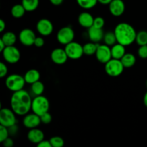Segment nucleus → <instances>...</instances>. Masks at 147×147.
I'll return each instance as SVG.
<instances>
[{"label":"nucleus","mask_w":147,"mask_h":147,"mask_svg":"<svg viewBox=\"0 0 147 147\" xmlns=\"http://www.w3.org/2000/svg\"><path fill=\"white\" fill-rule=\"evenodd\" d=\"M111 49L112 58L121 60L126 54V46L121 45L119 43H116L114 45L111 47Z\"/></svg>","instance_id":"nucleus-19"},{"label":"nucleus","mask_w":147,"mask_h":147,"mask_svg":"<svg viewBox=\"0 0 147 147\" xmlns=\"http://www.w3.org/2000/svg\"><path fill=\"white\" fill-rule=\"evenodd\" d=\"M78 22L81 27L88 29L93 25L94 17L90 13L87 12V11H83L78 15Z\"/></svg>","instance_id":"nucleus-17"},{"label":"nucleus","mask_w":147,"mask_h":147,"mask_svg":"<svg viewBox=\"0 0 147 147\" xmlns=\"http://www.w3.org/2000/svg\"><path fill=\"white\" fill-rule=\"evenodd\" d=\"M25 83L24 78L19 74L10 75L7 76L5 80L6 87L13 93L22 90L25 86Z\"/></svg>","instance_id":"nucleus-4"},{"label":"nucleus","mask_w":147,"mask_h":147,"mask_svg":"<svg viewBox=\"0 0 147 147\" xmlns=\"http://www.w3.org/2000/svg\"><path fill=\"white\" fill-rule=\"evenodd\" d=\"M8 73V67L3 62L0 63V77L4 78Z\"/></svg>","instance_id":"nucleus-35"},{"label":"nucleus","mask_w":147,"mask_h":147,"mask_svg":"<svg viewBox=\"0 0 147 147\" xmlns=\"http://www.w3.org/2000/svg\"><path fill=\"white\" fill-rule=\"evenodd\" d=\"M105 25V20L102 17H97L94 18V22H93V25L95 27L97 28L103 29V27Z\"/></svg>","instance_id":"nucleus-32"},{"label":"nucleus","mask_w":147,"mask_h":147,"mask_svg":"<svg viewBox=\"0 0 147 147\" xmlns=\"http://www.w3.org/2000/svg\"><path fill=\"white\" fill-rule=\"evenodd\" d=\"M117 43L124 46H129L136 41V32L134 27L126 22H121L116 26L114 30Z\"/></svg>","instance_id":"nucleus-2"},{"label":"nucleus","mask_w":147,"mask_h":147,"mask_svg":"<svg viewBox=\"0 0 147 147\" xmlns=\"http://www.w3.org/2000/svg\"><path fill=\"white\" fill-rule=\"evenodd\" d=\"M103 40L104 42V44L109 46V47H112V46L117 43V40H116V37L114 32L110 31L105 33Z\"/></svg>","instance_id":"nucleus-27"},{"label":"nucleus","mask_w":147,"mask_h":147,"mask_svg":"<svg viewBox=\"0 0 147 147\" xmlns=\"http://www.w3.org/2000/svg\"><path fill=\"white\" fill-rule=\"evenodd\" d=\"M37 37L35 33L32 30L29 28L23 29L19 33L18 38L22 45L26 47L34 45V41Z\"/></svg>","instance_id":"nucleus-10"},{"label":"nucleus","mask_w":147,"mask_h":147,"mask_svg":"<svg viewBox=\"0 0 147 147\" xmlns=\"http://www.w3.org/2000/svg\"><path fill=\"white\" fill-rule=\"evenodd\" d=\"M22 4L29 12L35 11L40 4V0H22Z\"/></svg>","instance_id":"nucleus-24"},{"label":"nucleus","mask_w":147,"mask_h":147,"mask_svg":"<svg viewBox=\"0 0 147 147\" xmlns=\"http://www.w3.org/2000/svg\"><path fill=\"white\" fill-rule=\"evenodd\" d=\"M138 55L139 57L142 59H146L147 58V45H142L139 46V49H138Z\"/></svg>","instance_id":"nucleus-34"},{"label":"nucleus","mask_w":147,"mask_h":147,"mask_svg":"<svg viewBox=\"0 0 147 147\" xmlns=\"http://www.w3.org/2000/svg\"><path fill=\"white\" fill-rule=\"evenodd\" d=\"M135 42L139 46L147 45V31L142 30L137 32Z\"/></svg>","instance_id":"nucleus-29"},{"label":"nucleus","mask_w":147,"mask_h":147,"mask_svg":"<svg viewBox=\"0 0 147 147\" xmlns=\"http://www.w3.org/2000/svg\"><path fill=\"white\" fill-rule=\"evenodd\" d=\"M74 38L75 32L70 26L62 27L57 33V40L61 45H66L73 42Z\"/></svg>","instance_id":"nucleus-9"},{"label":"nucleus","mask_w":147,"mask_h":147,"mask_svg":"<svg viewBox=\"0 0 147 147\" xmlns=\"http://www.w3.org/2000/svg\"><path fill=\"white\" fill-rule=\"evenodd\" d=\"M95 55L98 61L100 62L102 64H106L111 59H112L111 47L106 45V44H99Z\"/></svg>","instance_id":"nucleus-11"},{"label":"nucleus","mask_w":147,"mask_h":147,"mask_svg":"<svg viewBox=\"0 0 147 147\" xmlns=\"http://www.w3.org/2000/svg\"><path fill=\"white\" fill-rule=\"evenodd\" d=\"M50 57H51L52 61L55 64L59 65L65 64L67 62V59H68V57H67V55L65 49L60 48V47L54 49L52 51Z\"/></svg>","instance_id":"nucleus-13"},{"label":"nucleus","mask_w":147,"mask_h":147,"mask_svg":"<svg viewBox=\"0 0 147 147\" xmlns=\"http://www.w3.org/2000/svg\"><path fill=\"white\" fill-rule=\"evenodd\" d=\"M104 34L103 29L97 28L94 26H92L91 27L88 29V35L90 42H93L95 43H99L103 40Z\"/></svg>","instance_id":"nucleus-16"},{"label":"nucleus","mask_w":147,"mask_h":147,"mask_svg":"<svg viewBox=\"0 0 147 147\" xmlns=\"http://www.w3.org/2000/svg\"><path fill=\"white\" fill-rule=\"evenodd\" d=\"M65 50L67 55L68 58L71 60H78L84 55L83 46L77 42H71L65 45Z\"/></svg>","instance_id":"nucleus-7"},{"label":"nucleus","mask_w":147,"mask_h":147,"mask_svg":"<svg viewBox=\"0 0 147 147\" xmlns=\"http://www.w3.org/2000/svg\"><path fill=\"white\" fill-rule=\"evenodd\" d=\"M124 66L122 64L121 60L111 59L105 64V71L108 76L111 77H118L123 73Z\"/></svg>","instance_id":"nucleus-5"},{"label":"nucleus","mask_w":147,"mask_h":147,"mask_svg":"<svg viewBox=\"0 0 147 147\" xmlns=\"http://www.w3.org/2000/svg\"><path fill=\"white\" fill-rule=\"evenodd\" d=\"M9 136L8 128L0 125V142L2 143L4 140L9 137Z\"/></svg>","instance_id":"nucleus-31"},{"label":"nucleus","mask_w":147,"mask_h":147,"mask_svg":"<svg viewBox=\"0 0 147 147\" xmlns=\"http://www.w3.org/2000/svg\"><path fill=\"white\" fill-rule=\"evenodd\" d=\"M24 80L26 83L28 84H33L35 82L39 81L40 79V72L35 69H30L27 70L24 76Z\"/></svg>","instance_id":"nucleus-20"},{"label":"nucleus","mask_w":147,"mask_h":147,"mask_svg":"<svg viewBox=\"0 0 147 147\" xmlns=\"http://www.w3.org/2000/svg\"><path fill=\"white\" fill-rule=\"evenodd\" d=\"M36 147H53V146L50 144V141L43 140L42 142H41L38 144H37V146Z\"/></svg>","instance_id":"nucleus-39"},{"label":"nucleus","mask_w":147,"mask_h":147,"mask_svg":"<svg viewBox=\"0 0 147 147\" xmlns=\"http://www.w3.org/2000/svg\"><path fill=\"white\" fill-rule=\"evenodd\" d=\"M6 47H7V46H6V45L4 44V42L2 41V40H1V39H0V52L1 53V52H2L3 50L5 49Z\"/></svg>","instance_id":"nucleus-43"},{"label":"nucleus","mask_w":147,"mask_h":147,"mask_svg":"<svg viewBox=\"0 0 147 147\" xmlns=\"http://www.w3.org/2000/svg\"><path fill=\"white\" fill-rule=\"evenodd\" d=\"M0 124L9 128L17 124L16 113L12 109L8 108H1L0 110Z\"/></svg>","instance_id":"nucleus-6"},{"label":"nucleus","mask_w":147,"mask_h":147,"mask_svg":"<svg viewBox=\"0 0 147 147\" xmlns=\"http://www.w3.org/2000/svg\"><path fill=\"white\" fill-rule=\"evenodd\" d=\"M109 11L114 17H121L124 13L125 4L123 0H113L109 5Z\"/></svg>","instance_id":"nucleus-15"},{"label":"nucleus","mask_w":147,"mask_h":147,"mask_svg":"<svg viewBox=\"0 0 147 147\" xmlns=\"http://www.w3.org/2000/svg\"><path fill=\"white\" fill-rule=\"evenodd\" d=\"M98 45L99 43H95L93 42L86 43L83 45V52H84V54L86 55H96V50H97Z\"/></svg>","instance_id":"nucleus-25"},{"label":"nucleus","mask_w":147,"mask_h":147,"mask_svg":"<svg viewBox=\"0 0 147 147\" xmlns=\"http://www.w3.org/2000/svg\"><path fill=\"white\" fill-rule=\"evenodd\" d=\"M112 1H113V0H98V3L103 4V5H109V4H110Z\"/></svg>","instance_id":"nucleus-42"},{"label":"nucleus","mask_w":147,"mask_h":147,"mask_svg":"<svg viewBox=\"0 0 147 147\" xmlns=\"http://www.w3.org/2000/svg\"><path fill=\"white\" fill-rule=\"evenodd\" d=\"M78 5L84 9H93L98 4V0H76Z\"/></svg>","instance_id":"nucleus-28"},{"label":"nucleus","mask_w":147,"mask_h":147,"mask_svg":"<svg viewBox=\"0 0 147 147\" xmlns=\"http://www.w3.org/2000/svg\"><path fill=\"white\" fill-rule=\"evenodd\" d=\"M49 141L53 147H63L65 145L64 139L58 136H53L50 138Z\"/></svg>","instance_id":"nucleus-30"},{"label":"nucleus","mask_w":147,"mask_h":147,"mask_svg":"<svg viewBox=\"0 0 147 147\" xmlns=\"http://www.w3.org/2000/svg\"><path fill=\"white\" fill-rule=\"evenodd\" d=\"M144 103L145 106L147 108V91L145 93L144 96Z\"/></svg>","instance_id":"nucleus-44"},{"label":"nucleus","mask_w":147,"mask_h":147,"mask_svg":"<svg viewBox=\"0 0 147 147\" xmlns=\"http://www.w3.org/2000/svg\"><path fill=\"white\" fill-rule=\"evenodd\" d=\"M50 2L54 6H60L63 3L64 0H49Z\"/></svg>","instance_id":"nucleus-40"},{"label":"nucleus","mask_w":147,"mask_h":147,"mask_svg":"<svg viewBox=\"0 0 147 147\" xmlns=\"http://www.w3.org/2000/svg\"><path fill=\"white\" fill-rule=\"evenodd\" d=\"M31 96L27 90H22L13 93L10 99L11 109L17 116H25L32 110Z\"/></svg>","instance_id":"nucleus-1"},{"label":"nucleus","mask_w":147,"mask_h":147,"mask_svg":"<svg viewBox=\"0 0 147 147\" xmlns=\"http://www.w3.org/2000/svg\"><path fill=\"white\" fill-rule=\"evenodd\" d=\"M49 108H50V102L45 96L41 95V96H35L32 99V111L33 113H36L38 116H40L48 112Z\"/></svg>","instance_id":"nucleus-3"},{"label":"nucleus","mask_w":147,"mask_h":147,"mask_svg":"<svg viewBox=\"0 0 147 147\" xmlns=\"http://www.w3.org/2000/svg\"><path fill=\"white\" fill-rule=\"evenodd\" d=\"M36 29H37V32L40 35L47 37V36L50 35L53 33L54 27H53V23L50 20L43 18L37 22Z\"/></svg>","instance_id":"nucleus-12"},{"label":"nucleus","mask_w":147,"mask_h":147,"mask_svg":"<svg viewBox=\"0 0 147 147\" xmlns=\"http://www.w3.org/2000/svg\"><path fill=\"white\" fill-rule=\"evenodd\" d=\"M2 144L4 147H13L14 146V141L11 138L9 137L2 142Z\"/></svg>","instance_id":"nucleus-37"},{"label":"nucleus","mask_w":147,"mask_h":147,"mask_svg":"<svg viewBox=\"0 0 147 147\" xmlns=\"http://www.w3.org/2000/svg\"><path fill=\"white\" fill-rule=\"evenodd\" d=\"M5 29H6V22H4V20L1 19V20H0V32H3Z\"/></svg>","instance_id":"nucleus-41"},{"label":"nucleus","mask_w":147,"mask_h":147,"mask_svg":"<svg viewBox=\"0 0 147 147\" xmlns=\"http://www.w3.org/2000/svg\"><path fill=\"white\" fill-rule=\"evenodd\" d=\"M4 60L9 64H16L20 60L21 54L17 47L14 45L7 46L1 52Z\"/></svg>","instance_id":"nucleus-8"},{"label":"nucleus","mask_w":147,"mask_h":147,"mask_svg":"<svg viewBox=\"0 0 147 147\" xmlns=\"http://www.w3.org/2000/svg\"><path fill=\"white\" fill-rule=\"evenodd\" d=\"M26 11H27L22 4H14L11 9V16L16 19L22 18L24 15Z\"/></svg>","instance_id":"nucleus-23"},{"label":"nucleus","mask_w":147,"mask_h":147,"mask_svg":"<svg viewBox=\"0 0 147 147\" xmlns=\"http://www.w3.org/2000/svg\"><path fill=\"white\" fill-rule=\"evenodd\" d=\"M40 119H41L42 123L49 124V123H51L52 120H53V117H52V115L49 112H47V113L40 116Z\"/></svg>","instance_id":"nucleus-33"},{"label":"nucleus","mask_w":147,"mask_h":147,"mask_svg":"<svg viewBox=\"0 0 147 147\" xmlns=\"http://www.w3.org/2000/svg\"><path fill=\"white\" fill-rule=\"evenodd\" d=\"M1 39L4 42L6 46H12L17 42V35L13 32H6L1 36Z\"/></svg>","instance_id":"nucleus-21"},{"label":"nucleus","mask_w":147,"mask_h":147,"mask_svg":"<svg viewBox=\"0 0 147 147\" xmlns=\"http://www.w3.org/2000/svg\"><path fill=\"white\" fill-rule=\"evenodd\" d=\"M45 90V86L40 80L35 82L31 85V92L34 96H38L42 95Z\"/></svg>","instance_id":"nucleus-26"},{"label":"nucleus","mask_w":147,"mask_h":147,"mask_svg":"<svg viewBox=\"0 0 147 147\" xmlns=\"http://www.w3.org/2000/svg\"><path fill=\"white\" fill-rule=\"evenodd\" d=\"M8 130L9 132V135L13 136V135H15L18 132V126H17V124H15L14 126H11V127H9Z\"/></svg>","instance_id":"nucleus-38"},{"label":"nucleus","mask_w":147,"mask_h":147,"mask_svg":"<svg viewBox=\"0 0 147 147\" xmlns=\"http://www.w3.org/2000/svg\"><path fill=\"white\" fill-rule=\"evenodd\" d=\"M22 122L23 125L27 129H29L37 128L42 123L40 116L36 113H33V112L32 113H27V115H25L24 119H23Z\"/></svg>","instance_id":"nucleus-14"},{"label":"nucleus","mask_w":147,"mask_h":147,"mask_svg":"<svg viewBox=\"0 0 147 147\" xmlns=\"http://www.w3.org/2000/svg\"><path fill=\"white\" fill-rule=\"evenodd\" d=\"M121 61L125 68H130L135 65L136 58L134 55L132 53H126L123 57L121 59Z\"/></svg>","instance_id":"nucleus-22"},{"label":"nucleus","mask_w":147,"mask_h":147,"mask_svg":"<svg viewBox=\"0 0 147 147\" xmlns=\"http://www.w3.org/2000/svg\"><path fill=\"white\" fill-rule=\"evenodd\" d=\"M146 88H147V80H146Z\"/></svg>","instance_id":"nucleus-45"},{"label":"nucleus","mask_w":147,"mask_h":147,"mask_svg":"<svg viewBox=\"0 0 147 147\" xmlns=\"http://www.w3.org/2000/svg\"><path fill=\"white\" fill-rule=\"evenodd\" d=\"M45 134L43 131L37 128L30 129L27 133V139L32 144H38L44 140Z\"/></svg>","instance_id":"nucleus-18"},{"label":"nucleus","mask_w":147,"mask_h":147,"mask_svg":"<svg viewBox=\"0 0 147 147\" xmlns=\"http://www.w3.org/2000/svg\"><path fill=\"white\" fill-rule=\"evenodd\" d=\"M45 45V40L42 37H37L34 41V45L37 47H42Z\"/></svg>","instance_id":"nucleus-36"}]
</instances>
